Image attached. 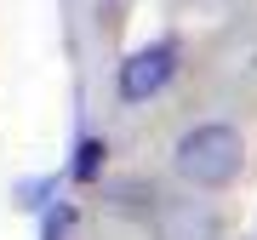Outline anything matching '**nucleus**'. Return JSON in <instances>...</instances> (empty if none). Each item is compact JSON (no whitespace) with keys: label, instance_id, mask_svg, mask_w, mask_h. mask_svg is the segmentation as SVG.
Listing matches in <instances>:
<instances>
[{"label":"nucleus","instance_id":"1","mask_svg":"<svg viewBox=\"0 0 257 240\" xmlns=\"http://www.w3.org/2000/svg\"><path fill=\"white\" fill-rule=\"evenodd\" d=\"M172 166H177V177L194 183V189H223V183H234V177H240V166H246V143H240L234 126L206 120V126L183 132Z\"/></svg>","mask_w":257,"mask_h":240},{"label":"nucleus","instance_id":"2","mask_svg":"<svg viewBox=\"0 0 257 240\" xmlns=\"http://www.w3.org/2000/svg\"><path fill=\"white\" fill-rule=\"evenodd\" d=\"M172 69H177V52L166 46H143V52H132L126 63H120V97L126 103H143V97H155L166 80H172Z\"/></svg>","mask_w":257,"mask_h":240},{"label":"nucleus","instance_id":"3","mask_svg":"<svg viewBox=\"0 0 257 240\" xmlns=\"http://www.w3.org/2000/svg\"><path fill=\"white\" fill-rule=\"evenodd\" d=\"M217 234V217L194 200H172L160 206V240H211Z\"/></svg>","mask_w":257,"mask_h":240}]
</instances>
